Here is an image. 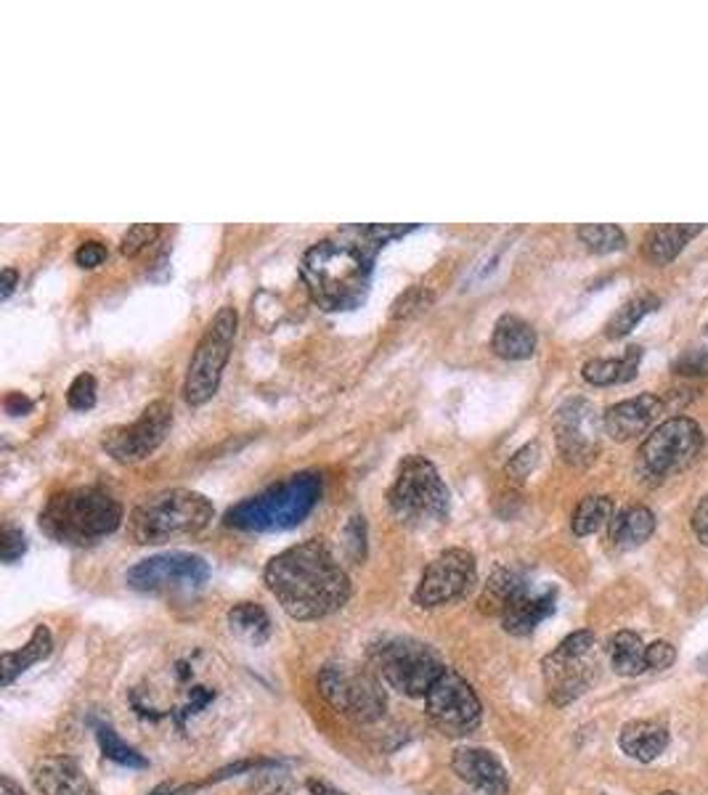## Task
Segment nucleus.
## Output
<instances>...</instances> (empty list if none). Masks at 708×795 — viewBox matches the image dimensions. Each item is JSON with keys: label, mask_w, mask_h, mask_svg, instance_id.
<instances>
[{"label": "nucleus", "mask_w": 708, "mask_h": 795, "mask_svg": "<svg viewBox=\"0 0 708 795\" xmlns=\"http://www.w3.org/2000/svg\"><path fill=\"white\" fill-rule=\"evenodd\" d=\"M706 225H687V223H668V225H653L647 231L645 242H642V252L655 265H668L679 257V252L690 244L704 231Z\"/></svg>", "instance_id": "obj_22"}, {"label": "nucleus", "mask_w": 708, "mask_h": 795, "mask_svg": "<svg viewBox=\"0 0 708 795\" xmlns=\"http://www.w3.org/2000/svg\"><path fill=\"white\" fill-rule=\"evenodd\" d=\"M575 234H579L581 242L587 244V250L594 252V255H611V252H619L626 247V234L613 223L579 225Z\"/></svg>", "instance_id": "obj_32"}, {"label": "nucleus", "mask_w": 708, "mask_h": 795, "mask_svg": "<svg viewBox=\"0 0 708 795\" xmlns=\"http://www.w3.org/2000/svg\"><path fill=\"white\" fill-rule=\"evenodd\" d=\"M658 795H679L677 791H664V793H658Z\"/></svg>", "instance_id": "obj_46"}, {"label": "nucleus", "mask_w": 708, "mask_h": 795, "mask_svg": "<svg viewBox=\"0 0 708 795\" xmlns=\"http://www.w3.org/2000/svg\"><path fill=\"white\" fill-rule=\"evenodd\" d=\"M369 666L390 689L406 698H425L448 668L433 647L412 636H390L377 642L369 649Z\"/></svg>", "instance_id": "obj_7"}, {"label": "nucleus", "mask_w": 708, "mask_h": 795, "mask_svg": "<svg viewBox=\"0 0 708 795\" xmlns=\"http://www.w3.org/2000/svg\"><path fill=\"white\" fill-rule=\"evenodd\" d=\"M215 509L197 490L173 488L138 504L130 515V536L136 543H168L200 536L213 522Z\"/></svg>", "instance_id": "obj_5"}, {"label": "nucleus", "mask_w": 708, "mask_h": 795, "mask_svg": "<svg viewBox=\"0 0 708 795\" xmlns=\"http://www.w3.org/2000/svg\"><path fill=\"white\" fill-rule=\"evenodd\" d=\"M24 552H28V536L19 528L6 526L3 533H0V560L6 565H14L17 560H22Z\"/></svg>", "instance_id": "obj_37"}, {"label": "nucleus", "mask_w": 708, "mask_h": 795, "mask_svg": "<svg viewBox=\"0 0 708 795\" xmlns=\"http://www.w3.org/2000/svg\"><path fill=\"white\" fill-rule=\"evenodd\" d=\"M96 740H98V745H102V753L107 755L109 761H115V764L128 766V768H147L149 766V761L144 759L136 748H130L128 742H123L120 734H117L112 727L98 724Z\"/></svg>", "instance_id": "obj_33"}, {"label": "nucleus", "mask_w": 708, "mask_h": 795, "mask_svg": "<svg viewBox=\"0 0 708 795\" xmlns=\"http://www.w3.org/2000/svg\"><path fill=\"white\" fill-rule=\"evenodd\" d=\"M170 424H173V406L168 401H155L141 411L134 424L107 430L102 446L115 462L138 464L162 446Z\"/></svg>", "instance_id": "obj_15"}, {"label": "nucleus", "mask_w": 708, "mask_h": 795, "mask_svg": "<svg viewBox=\"0 0 708 795\" xmlns=\"http://www.w3.org/2000/svg\"><path fill=\"white\" fill-rule=\"evenodd\" d=\"M268 592L295 621H321L350 600V579L327 541L310 539L284 549L263 570Z\"/></svg>", "instance_id": "obj_1"}, {"label": "nucleus", "mask_w": 708, "mask_h": 795, "mask_svg": "<svg viewBox=\"0 0 708 795\" xmlns=\"http://www.w3.org/2000/svg\"><path fill=\"white\" fill-rule=\"evenodd\" d=\"M693 530H695V536H698V541L704 543V547H708V496H704L698 507H695Z\"/></svg>", "instance_id": "obj_41"}, {"label": "nucleus", "mask_w": 708, "mask_h": 795, "mask_svg": "<svg viewBox=\"0 0 708 795\" xmlns=\"http://www.w3.org/2000/svg\"><path fill=\"white\" fill-rule=\"evenodd\" d=\"M96 380L94 374H77L67 390V403L75 411H88L96 406Z\"/></svg>", "instance_id": "obj_35"}, {"label": "nucleus", "mask_w": 708, "mask_h": 795, "mask_svg": "<svg viewBox=\"0 0 708 795\" xmlns=\"http://www.w3.org/2000/svg\"><path fill=\"white\" fill-rule=\"evenodd\" d=\"M160 225L157 223H136L130 225L128 231H125L123 239H120V252L125 257H136L138 252L147 250L149 244L157 242V236H160Z\"/></svg>", "instance_id": "obj_34"}, {"label": "nucleus", "mask_w": 708, "mask_h": 795, "mask_svg": "<svg viewBox=\"0 0 708 795\" xmlns=\"http://www.w3.org/2000/svg\"><path fill=\"white\" fill-rule=\"evenodd\" d=\"M539 454H541L539 443H526V446L515 451L512 459H509L505 467L507 477H512V480H526V477L533 473L536 464H539Z\"/></svg>", "instance_id": "obj_36"}, {"label": "nucleus", "mask_w": 708, "mask_h": 795, "mask_svg": "<svg viewBox=\"0 0 708 795\" xmlns=\"http://www.w3.org/2000/svg\"><path fill=\"white\" fill-rule=\"evenodd\" d=\"M123 522V507L104 488H72L51 496L41 512L45 536L70 547H88L107 539Z\"/></svg>", "instance_id": "obj_4"}, {"label": "nucleus", "mask_w": 708, "mask_h": 795, "mask_svg": "<svg viewBox=\"0 0 708 795\" xmlns=\"http://www.w3.org/2000/svg\"><path fill=\"white\" fill-rule=\"evenodd\" d=\"M677 374H708V348H693L674 361Z\"/></svg>", "instance_id": "obj_39"}, {"label": "nucleus", "mask_w": 708, "mask_h": 795, "mask_svg": "<svg viewBox=\"0 0 708 795\" xmlns=\"http://www.w3.org/2000/svg\"><path fill=\"white\" fill-rule=\"evenodd\" d=\"M528 586H531V583H528V579L520 573V570L496 568L494 573L488 575V583L483 586V592L478 596L480 613L499 615L501 618V613H505L509 602H512L518 594L526 592Z\"/></svg>", "instance_id": "obj_25"}, {"label": "nucleus", "mask_w": 708, "mask_h": 795, "mask_svg": "<svg viewBox=\"0 0 708 795\" xmlns=\"http://www.w3.org/2000/svg\"><path fill=\"white\" fill-rule=\"evenodd\" d=\"M611 541L613 547L619 549H634L642 547L655 530V515L642 504H632V507H624L621 512L613 515L611 520Z\"/></svg>", "instance_id": "obj_26"}, {"label": "nucleus", "mask_w": 708, "mask_h": 795, "mask_svg": "<svg viewBox=\"0 0 708 795\" xmlns=\"http://www.w3.org/2000/svg\"><path fill=\"white\" fill-rule=\"evenodd\" d=\"M478 586V562L467 549H446L425 568L414 589V605L433 610L452 605Z\"/></svg>", "instance_id": "obj_13"}, {"label": "nucleus", "mask_w": 708, "mask_h": 795, "mask_svg": "<svg viewBox=\"0 0 708 795\" xmlns=\"http://www.w3.org/2000/svg\"><path fill=\"white\" fill-rule=\"evenodd\" d=\"M0 795H24V791L11 777H0Z\"/></svg>", "instance_id": "obj_45"}, {"label": "nucleus", "mask_w": 708, "mask_h": 795, "mask_svg": "<svg viewBox=\"0 0 708 795\" xmlns=\"http://www.w3.org/2000/svg\"><path fill=\"white\" fill-rule=\"evenodd\" d=\"M425 713L430 724L441 734L465 738L480 727L483 706L465 676L456 674L454 668H446L425 695Z\"/></svg>", "instance_id": "obj_12"}, {"label": "nucleus", "mask_w": 708, "mask_h": 795, "mask_svg": "<svg viewBox=\"0 0 708 795\" xmlns=\"http://www.w3.org/2000/svg\"><path fill=\"white\" fill-rule=\"evenodd\" d=\"M607 660H611V668L615 674L628 676V679L651 671V668H647L645 642H642L637 632H628V628L607 639Z\"/></svg>", "instance_id": "obj_27"}, {"label": "nucleus", "mask_w": 708, "mask_h": 795, "mask_svg": "<svg viewBox=\"0 0 708 795\" xmlns=\"http://www.w3.org/2000/svg\"><path fill=\"white\" fill-rule=\"evenodd\" d=\"M229 628L247 647H263L271 639V618L257 602H236L229 610Z\"/></svg>", "instance_id": "obj_28"}, {"label": "nucleus", "mask_w": 708, "mask_h": 795, "mask_svg": "<svg viewBox=\"0 0 708 795\" xmlns=\"http://www.w3.org/2000/svg\"><path fill=\"white\" fill-rule=\"evenodd\" d=\"M492 350L507 361H526L536 353V331L520 316H499V321L494 324Z\"/></svg>", "instance_id": "obj_23"}, {"label": "nucleus", "mask_w": 708, "mask_h": 795, "mask_svg": "<svg viewBox=\"0 0 708 795\" xmlns=\"http://www.w3.org/2000/svg\"><path fill=\"white\" fill-rule=\"evenodd\" d=\"M32 780L41 795H96L94 782L70 755H49L32 768Z\"/></svg>", "instance_id": "obj_19"}, {"label": "nucleus", "mask_w": 708, "mask_h": 795, "mask_svg": "<svg viewBox=\"0 0 708 795\" xmlns=\"http://www.w3.org/2000/svg\"><path fill=\"white\" fill-rule=\"evenodd\" d=\"M642 361V348L640 344H632L626 348L624 356L619 358H592V361L584 363L581 369V377L594 388H611V384H626L637 377Z\"/></svg>", "instance_id": "obj_24"}, {"label": "nucleus", "mask_w": 708, "mask_h": 795, "mask_svg": "<svg viewBox=\"0 0 708 795\" xmlns=\"http://www.w3.org/2000/svg\"><path fill=\"white\" fill-rule=\"evenodd\" d=\"M594 647L598 639L589 628L568 634L552 653L541 660V674L549 700L558 708L571 706L579 700L598 679V660H594Z\"/></svg>", "instance_id": "obj_10"}, {"label": "nucleus", "mask_w": 708, "mask_h": 795, "mask_svg": "<svg viewBox=\"0 0 708 795\" xmlns=\"http://www.w3.org/2000/svg\"><path fill=\"white\" fill-rule=\"evenodd\" d=\"M454 774L465 785L478 791L480 795H507L509 793V777L507 768L499 759L486 748H456L452 759Z\"/></svg>", "instance_id": "obj_17"}, {"label": "nucleus", "mask_w": 708, "mask_h": 795, "mask_svg": "<svg viewBox=\"0 0 708 795\" xmlns=\"http://www.w3.org/2000/svg\"><path fill=\"white\" fill-rule=\"evenodd\" d=\"M308 791L310 795H346L342 791H337V787L327 785V782H316V780L308 782Z\"/></svg>", "instance_id": "obj_44"}, {"label": "nucleus", "mask_w": 708, "mask_h": 795, "mask_svg": "<svg viewBox=\"0 0 708 795\" xmlns=\"http://www.w3.org/2000/svg\"><path fill=\"white\" fill-rule=\"evenodd\" d=\"M319 695L337 713L356 724L380 721L388 706L380 676L372 668H359L350 662H327L321 668Z\"/></svg>", "instance_id": "obj_8"}, {"label": "nucleus", "mask_w": 708, "mask_h": 795, "mask_svg": "<svg viewBox=\"0 0 708 795\" xmlns=\"http://www.w3.org/2000/svg\"><path fill=\"white\" fill-rule=\"evenodd\" d=\"M3 406L11 416H24V414H30V411H32V401L22 393H9V395H6Z\"/></svg>", "instance_id": "obj_42"}, {"label": "nucleus", "mask_w": 708, "mask_h": 795, "mask_svg": "<svg viewBox=\"0 0 708 795\" xmlns=\"http://www.w3.org/2000/svg\"><path fill=\"white\" fill-rule=\"evenodd\" d=\"M668 742H672V732H668L664 721L655 719L628 721L619 734L621 751H624L628 759L640 761V764H651V761L658 759L668 748Z\"/></svg>", "instance_id": "obj_21"}, {"label": "nucleus", "mask_w": 708, "mask_h": 795, "mask_svg": "<svg viewBox=\"0 0 708 795\" xmlns=\"http://www.w3.org/2000/svg\"><path fill=\"white\" fill-rule=\"evenodd\" d=\"M554 602H558V592H554V589L531 592V586H528L526 592L515 596L505 613H501V628L512 636H531L536 628L554 613Z\"/></svg>", "instance_id": "obj_20"}, {"label": "nucleus", "mask_w": 708, "mask_h": 795, "mask_svg": "<svg viewBox=\"0 0 708 795\" xmlns=\"http://www.w3.org/2000/svg\"><path fill=\"white\" fill-rule=\"evenodd\" d=\"M706 331H708V327H706Z\"/></svg>", "instance_id": "obj_47"}, {"label": "nucleus", "mask_w": 708, "mask_h": 795, "mask_svg": "<svg viewBox=\"0 0 708 795\" xmlns=\"http://www.w3.org/2000/svg\"><path fill=\"white\" fill-rule=\"evenodd\" d=\"M125 581L130 589L144 594L197 592L210 581V565L200 554L168 552L141 560L128 570Z\"/></svg>", "instance_id": "obj_14"}, {"label": "nucleus", "mask_w": 708, "mask_h": 795, "mask_svg": "<svg viewBox=\"0 0 708 795\" xmlns=\"http://www.w3.org/2000/svg\"><path fill=\"white\" fill-rule=\"evenodd\" d=\"M661 409H664V398H658L655 393H642L637 398H628V401L613 403V406L605 409V414H602V430H605V435H611L613 441L626 443L645 433V430L658 420Z\"/></svg>", "instance_id": "obj_18"}, {"label": "nucleus", "mask_w": 708, "mask_h": 795, "mask_svg": "<svg viewBox=\"0 0 708 795\" xmlns=\"http://www.w3.org/2000/svg\"><path fill=\"white\" fill-rule=\"evenodd\" d=\"M600 416L584 398H571L554 414V437L560 456L575 467H587L600 454Z\"/></svg>", "instance_id": "obj_16"}, {"label": "nucleus", "mask_w": 708, "mask_h": 795, "mask_svg": "<svg viewBox=\"0 0 708 795\" xmlns=\"http://www.w3.org/2000/svg\"><path fill=\"white\" fill-rule=\"evenodd\" d=\"M300 276L319 308L353 310L369 292L372 255L350 242L324 239L303 255Z\"/></svg>", "instance_id": "obj_2"}, {"label": "nucleus", "mask_w": 708, "mask_h": 795, "mask_svg": "<svg viewBox=\"0 0 708 795\" xmlns=\"http://www.w3.org/2000/svg\"><path fill=\"white\" fill-rule=\"evenodd\" d=\"M19 284V274L14 268H3V274H0V300H9L11 292L17 289Z\"/></svg>", "instance_id": "obj_43"}, {"label": "nucleus", "mask_w": 708, "mask_h": 795, "mask_svg": "<svg viewBox=\"0 0 708 795\" xmlns=\"http://www.w3.org/2000/svg\"><path fill=\"white\" fill-rule=\"evenodd\" d=\"M704 446V433L690 416H674L653 430L637 451V473L645 483H661L677 473Z\"/></svg>", "instance_id": "obj_11"}, {"label": "nucleus", "mask_w": 708, "mask_h": 795, "mask_svg": "<svg viewBox=\"0 0 708 795\" xmlns=\"http://www.w3.org/2000/svg\"><path fill=\"white\" fill-rule=\"evenodd\" d=\"M321 475L297 473L261 494L250 496L226 512V526L244 533H279L300 526L321 499Z\"/></svg>", "instance_id": "obj_3"}, {"label": "nucleus", "mask_w": 708, "mask_h": 795, "mask_svg": "<svg viewBox=\"0 0 708 795\" xmlns=\"http://www.w3.org/2000/svg\"><path fill=\"white\" fill-rule=\"evenodd\" d=\"M661 300L653 295V292H642V295H634L632 300H626L619 310L611 316V321L605 324V335L611 340H621V337L632 335L637 329V324L645 316H651L653 310H658Z\"/></svg>", "instance_id": "obj_30"}, {"label": "nucleus", "mask_w": 708, "mask_h": 795, "mask_svg": "<svg viewBox=\"0 0 708 795\" xmlns=\"http://www.w3.org/2000/svg\"><path fill=\"white\" fill-rule=\"evenodd\" d=\"M107 247H104L102 242H96V239H91V242H83L81 247H77L75 263L81 265V268H98V265L107 261Z\"/></svg>", "instance_id": "obj_40"}, {"label": "nucleus", "mask_w": 708, "mask_h": 795, "mask_svg": "<svg viewBox=\"0 0 708 795\" xmlns=\"http://www.w3.org/2000/svg\"><path fill=\"white\" fill-rule=\"evenodd\" d=\"M388 504L401 526L430 530L448 520L452 499L435 464L427 456L412 454L399 464V473L388 490Z\"/></svg>", "instance_id": "obj_6"}, {"label": "nucleus", "mask_w": 708, "mask_h": 795, "mask_svg": "<svg viewBox=\"0 0 708 795\" xmlns=\"http://www.w3.org/2000/svg\"><path fill=\"white\" fill-rule=\"evenodd\" d=\"M54 649V639H51V632L45 626H38L35 634L30 636V642L22 649H9L3 653V687H11L17 681V676L30 671L35 662L45 660Z\"/></svg>", "instance_id": "obj_29"}, {"label": "nucleus", "mask_w": 708, "mask_h": 795, "mask_svg": "<svg viewBox=\"0 0 708 795\" xmlns=\"http://www.w3.org/2000/svg\"><path fill=\"white\" fill-rule=\"evenodd\" d=\"M613 520V501L607 499V496H587V499L579 501V507H575L573 512V520H571V528L575 536H592L598 533L600 528L611 526Z\"/></svg>", "instance_id": "obj_31"}, {"label": "nucleus", "mask_w": 708, "mask_h": 795, "mask_svg": "<svg viewBox=\"0 0 708 795\" xmlns=\"http://www.w3.org/2000/svg\"><path fill=\"white\" fill-rule=\"evenodd\" d=\"M236 327H240V316L231 305H223L197 342L189 361L187 382H183V393L191 406H204L221 388L223 369H226L236 340Z\"/></svg>", "instance_id": "obj_9"}, {"label": "nucleus", "mask_w": 708, "mask_h": 795, "mask_svg": "<svg viewBox=\"0 0 708 795\" xmlns=\"http://www.w3.org/2000/svg\"><path fill=\"white\" fill-rule=\"evenodd\" d=\"M674 662H677V647H674L672 642L658 639L647 647V668H651V671H666Z\"/></svg>", "instance_id": "obj_38"}]
</instances>
